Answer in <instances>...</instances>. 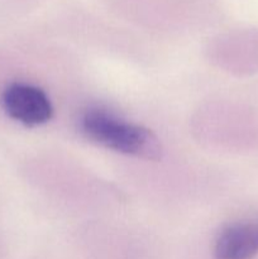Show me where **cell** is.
Returning <instances> with one entry per match:
<instances>
[{"label":"cell","mask_w":258,"mask_h":259,"mask_svg":"<svg viewBox=\"0 0 258 259\" xmlns=\"http://www.w3.org/2000/svg\"><path fill=\"white\" fill-rule=\"evenodd\" d=\"M81 129L86 138L120 153L157 161L162 147L148 129L126 123L104 110H89L81 118Z\"/></svg>","instance_id":"obj_1"},{"label":"cell","mask_w":258,"mask_h":259,"mask_svg":"<svg viewBox=\"0 0 258 259\" xmlns=\"http://www.w3.org/2000/svg\"><path fill=\"white\" fill-rule=\"evenodd\" d=\"M5 113L28 126L40 125L51 119L52 105L40 89L25 83L8 86L2 96Z\"/></svg>","instance_id":"obj_2"},{"label":"cell","mask_w":258,"mask_h":259,"mask_svg":"<svg viewBox=\"0 0 258 259\" xmlns=\"http://www.w3.org/2000/svg\"><path fill=\"white\" fill-rule=\"evenodd\" d=\"M255 254H258V222L230 225L215 242V259H252Z\"/></svg>","instance_id":"obj_3"}]
</instances>
